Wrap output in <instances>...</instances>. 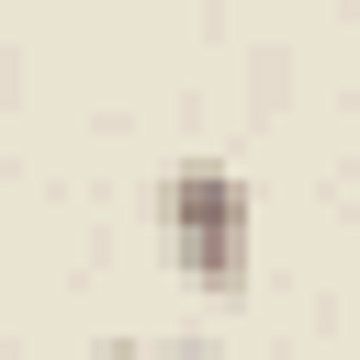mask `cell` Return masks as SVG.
<instances>
[{
    "instance_id": "1",
    "label": "cell",
    "mask_w": 360,
    "mask_h": 360,
    "mask_svg": "<svg viewBox=\"0 0 360 360\" xmlns=\"http://www.w3.org/2000/svg\"><path fill=\"white\" fill-rule=\"evenodd\" d=\"M158 248L191 292H248V248H259V202L225 158H169L158 169Z\"/></svg>"
},
{
    "instance_id": "2",
    "label": "cell",
    "mask_w": 360,
    "mask_h": 360,
    "mask_svg": "<svg viewBox=\"0 0 360 360\" xmlns=\"http://www.w3.org/2000/svg\"><path fill=\"white\" fill-rule=\"evenodd\" d=\"M79 360H214L202 338H101V349H79Z\"/></svg>"
}]
</instances>
